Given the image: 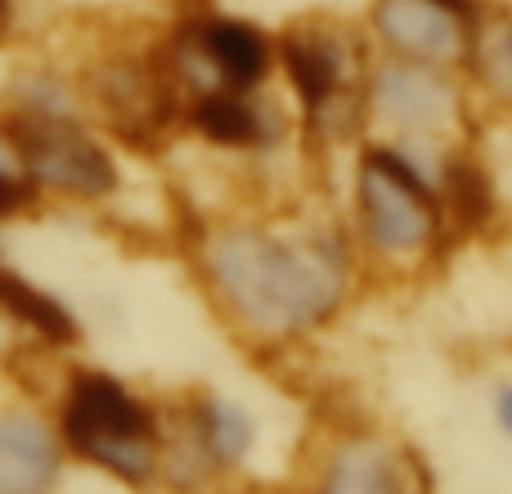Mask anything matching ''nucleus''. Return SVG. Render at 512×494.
I'll return each mask as SVG.
<instances>
[{
    "instance_id": "nucleus-3",
    "label": "nucleus",
    "mask_w": 512,
    "mask_h": 494,
    "mask_svg": "<svg viewBox=\"0 0 512 494\" xmlns=\"http://www.w3.org/2000/svg\"><path fill=\"white\" fill-rule=\"evenodd\" d=\"M360 207H364V230L382 252H400V256L418 252L436 234L432 189L409 171V162H400L387 149L364 153Z\"/></svg>"
},
{
    "instance_id": "nucleus-6",
    "label": "nucleus",
    "mask_w": 512,
    "mask_h": 494,
    "mask_svg": "<svg viewBox=\"0 0 512 494\" xmlns=\"http://www.w3.org/2000/svg\"><path fill=\"white\" fill-rule=\"evenodd\" d=\"M378 108L400 126H441L454 117V90L414 63H391L378 77Z\"/></svg>"
},
{
    "instance_id": "nucleus-10",
    "label": "nucleus",
    "mask_w": 512,
    "mask_h": 494,
    "mask_svg": "<svg viewBox=\"0 0 512 494\" xmlns=\"http://www.w3.org/2000/svg\"><path fill=\"white\" fill-rule=\"evenodd\" d=\"M283 63H288V77H292V86L301 90V99H306L310 108H319V104H328L333 99V90H337V63H333V54L324 50V45H315V41H283Z\"/></svg>"
},
{
    "instance_id": "nucleus-11",
    "label": "nucleus",
    "mask_w": 512,
    "mask_h": 494,
    "mask_svg": "<svg viewBox=\"0 0 512 494\" xmlns=\"http://www.w3.org/2000/svg\"><path fill=\"white\" fill-rule=\"evenodd\" d=\"M194 117L207 140H216V144H256L261 140V122H256V113L239 95H203Z\"/></svg>"
},
{
    "instance_id": "nucleus-4",
    "label": "nucleus",
    "mask_w": 512,
    "mask_h": 494,
    "mask_svg": "<svg viewBox=\"0 0 512 494\" xmlns=\"http://www.w3.org/2000/svg\"><path fill=\"white\" fill-rule=\"evenodd\" d=\"M9 140H14V153L27 162L36 180L63 189V194H108L113 189V162L99 149L95 140H86L81 131L63 126L59 117H23V122L9 126Z\"/></svg>"
},
{
    "instance_id": "nucleus-19",
    "label": "nucleus",
    "mask_w": 512,
    "mask_h": 494,
    "mask_svg": "<svg viewBox=\"0 0 512 494\" xmlns=\"http://www.w3.org/2000/svg\"><path fill=\"white\" fill-rule=\"evenodd\" d=\"M0 18H5V0H0Z\"/></svg>"
},
{
    "instance_id": "nucleus-16",
    "label": "nucleus",
    "mask_w": 512,
    "mask_h": 494,
    "mask_svg": "<svg viewBox=\"0 0 512 494\" xmlns=\"http://www.w3.org/2000/svg\"><path fill=\"white\" fill-rule=\"evenodd\" d=\"M27 198H32V189H27L23 180H18V176H0V216L23 212Z\"/></svg>"
},
{
    "instance_id": "nucleus-9",
    "label": "nucleus",
    "mask_w": 512,
    "mask_h": 494,
    "mask_svg": "<svg viewBox=\"0 0 512 494\" xmlns=\"http://www.w3.org/2000/svg\"><path fill=\"white\" fill-rule=\"evenodd\" d=\"M0 306H5L14 319L32 324L36 333H45L50 342H72V337H77V324H72L68 310H63L54 297L36 292L32 283H23L14 270H5V265H0Z\"/></svg>"
},
{
    "instance_id": "nucleus-17",
    "label": "nucleus",
    "mask_w": 512,
    "mask_h": 494,
    "mask_svg": "<svg viewBox=\"0 0 512 494\" xmlns=\"http://www.w3.org/2000/svg\"><path fill=\"white\" fill-rule=\"evenodd\" d=\"M0 176H14V149L0 144Z\"/></svg>"
},
{
    "instance_id": "nucleus-13",
    "label": "nucleus",
    "mask_w": 512,
    "mask_h": 494,
    "mask_svg": "<svg viewBox=\"0 0 512 494\" xmlns=\"http://www.w3.org/2000/svg\"><path fill=\"white\" fill-rule=\"evenodd\" d=\"M445 194H450L454 212L463 216V225H486L490 212H495V194H490L486 171L463 158L445 167Z\"/></svg>"
},
{
    "instance_id": "nucleus-14",
    "label": "nucleus",
    "mask_w": 512,
    "mask_h": 494,
    "mask_svg": "<svg viewBox=\"0 0 512 494\" xmlns=\"http://www.w3.org/2000/svg\"><path fill=\"white\" fill-rule=\"evenodd\" d=\"M203 432H207L212 454H216V459H225V463L243 459V454H248V445H252V423L234 405H212V409H207Z\"/></svg>"
},
{
    "instance_id": "nucleus-5",
    "label": "nucleus",
    "mask_w": 512,
    "mask_h": 494,
    "mask_svg": "<svg viewBox=\"0 0 512 494\" xmlns=\"http://www.w3.org/2000/svg\"><path fill=\"white\" fill-rule=\"evenodd\" d=\"M382 41L418 63H445L463 54V18L441 0H378L373 9Z\"/></svg>"
},
{
    "instance_id": "nucleus-18",
    "label": "nucleus",
    "mask_w": 512,
    "mask_h": 494,
    "mask_svg": "<svg viewBox=\"0 0 512 494\" xmlns=\"http://www.w3.org/2000/svg\"><path fill=\"white\" fill-rule=\"evenodd\" d=\"M441 5H445V9H454L459 18H468V14H472V0H441Z\"/></svg>"
},
{
    "instance_id": "nucleus-15",
    "label": "nucleus",
    "mask_w": 512,
    "mask_h": 494,
    "mask_svg": "<svg viewBox=\"0 0 512 494\" xmlns=\"http://www.w3.org/2000/svg\"><path fill=\"white\" fill-rule=\"evenodd\" d=\"M472 54H477V72L504 95L508 90V32H504V23H495L486 36H477V50Z\"/></svg>"
},
{
    "instance_id": "nucleus-8",
    "label": "nucleus",
    "mask_w": 512,
    "mask_h": 494,
    "mask_svg": "<svg viewBox=\"0 0 512 494\" xmlns=\"http://www.w3.org/2000/svg\"><path fill=\"white\" fill-rule=\"evenodd\" d=\"M198 45H203V59H212V68L234 86H252L270 63V45L248 23H207Z\"/></svg>"
},
{
    "instance_id": "nucleus-2",
    "label": "nucleus",
    "mask_w": 512,
    "mask_h": 494,
    "mask_svg": "<svg viewBox=\"0 0 512 494\" xmlns=\"http://www.w3.org/2000/svg\"><path fill=\"white\" fill-rule=\"evenodd\" d=\"M63 427H68V441L86 459H95L99 468L117 472L126 481H144L153 472L149 414L113 378L77 373L72 396L63 405Z\"/></svg>"
},
{
    "instance_id": "nucleus-7",
    "label": "nucleus",
    "mask_w": 512,
    "mask_h": 494,
    "mask_svg": "<svg viewBox=\"0 0 512 494\" xmlns=\"http://www.w3.org/2000/svg\"><path fill=\"white\" fill-rule=\"evenodd\" d=\"M54 472H59L54 436L27 414L0 418V490H41L54 481Z\"/></svg>"
},
{
    "instance_id": "nucleus-1",
    "label": "nucleus",
    "mask_w": 512,
    "mask_h": 494,
    "mask_svg": "<svg viewBox=\"0 0 512 494\" xmlns=\"http://www.w3.org/2000/svg\"><path fill=\"white\" fill-rule=\"evenodd\" d=\"M207 265L234 315L265 337H288L319 324L342 297L333 256L265 234H225L212 243Z\"/></svg>"
},
{
    "instance_id": "nucleus-12",
    "label": "nucleus",
    "mask_w": 512,
    "mask_h": 494,
    "mask_svg": "<svg viewBox=\"0 0 512 494\" xmlns=\"http://www.w3.org/2000/svg\"><path fill=\"white\" fill-rule=\"evenodd\" d=\"M333 490H391L396 486V463L382 454L378 445H351L337 454L333 472H328Z\"/></svg>"
}]
</instances>
